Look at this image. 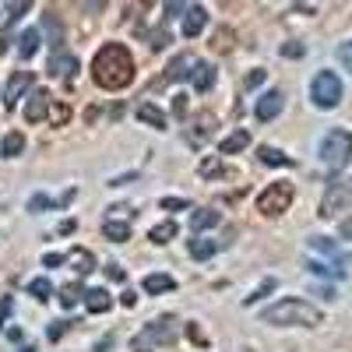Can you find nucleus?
<instances>
[{"instance_id":"1","label":"nucleus","mask_w":352,"mask_h":352,"mask_svg":"<svg viewBox=\"0 0 352 352\" xmlns=\"http://www.w3.org/2000/svg\"><path fill=\"white\" fill-rule=\"evenodd\" d=\"M92 78L96 85H102L106 92H120L134 81V56L124 43H106L96 60H92Z\"/></svg>"},{"instance_id":"2","label":"nucleus","mask_w":352,"mask_h":352,"mask_svg":"<svg viewBox=\"0 0 352 352\" xmlns=\"http://www.w3.org/2000/svg\"><path fill=\"white\" fill-rule=\"evenodd\" d=\"M261 320L264 324H275V328H317V324H324V314L307 300L285 296V300H278L264 310Z\"/></svg>"},{"instance_id":"3","label":"nucleus","mask_w":352,"mask_h":352,"mask_svg":"<svg viewBox=\"0 0 352 352\" xmlns=\"http://www.w3.org/2000/svg\"><path fill=\"white\" fill-rule=\"evenodd\" d=\"M317 155H320V162H324L331 173H342L352 162V134L345 127L328 131L324 138H320V144H317Z\"/></svg>"},{"instance_id":"4","label":"nucleus","mask_w":352,"mask_h":352,"mask_svg":"<svg viewBox=\"0 0 352 352\" xmlns=\"http://www.w3.org/2000/svg\"><path fill=\"white\" fill-rule=\"evenodd\" d=\"M345 96V88H342V78L335 71H317L314 81H310V99L317 109H335Z\"/></svg>"},{"instance_id":"5","label":"nucleus","mask_w":352,"mask_h":352,"mask_svg":"<svg viewBox=\"0 0 352 352\" xmlns=\"http://www.w3.org/2000/svg\"><path fill=\"white\" fill-rule=\"evenodd\" d=\"M342 212H352V180L349 176H335L324 187V197H320V219H335Z\"/></svg>"},{"instance_id":"6","label":"nucleus","mask_w":352,"mask_h":352,"mask_svg":"<svg viewBox=\"0 0 352 352\" xmlns=\"http://www.w3.org/2000/svg\"><path fill=\"white\" fill-rule=\"evenodd\" d=\"M292 197H296L292 184H285V180H275V184H268V187H264V190L257 194V212H261V215H268V219H275V215L289 212Z\"/></svg>"},{"instance_id":"7","label":"nucleus","mask_w":352,"mask_h":352,"mask_svg":"<svg viewBox=\"0 0 352 352\" xmlns=\"http://www.w3.org/2000/svg\"><path fill=\"white\" fill-rule=\"evenodd\" d=\"M173 338H176V320L173 317H159V320H152L148 328L141 331V338H138V345H173Z\"/></svg>"},{"instance_id":"8","label":"nucleus","mask_w":352,"mask_h":352,"mask_svg":"<svg viewBox=\"0 0 352 352\" xmlns=\"http://www.w3.org/2000/svg\"><path fill=\"white\" fill-rule=\"evenodd\" d=\"M25 99H28L25 109H21V113H25V120H28V124H43V120H46V113H50V99H53V96L46 92V88H32V92H28Z\"/></svg>"},{"instance_id":"9","label":"nucleus","mask_w":352,"mask_h":352,"mask_svg":"<svg viewBox=\"0 0 352 352\" xmlns=\"http://www.w3.org/2000/svg\"><path fill=\"white\" fill-rule=\"evenodd\" d=\"M282 106H285V96L278 92V88H268L261 99H257V106H254V116L261 124H268V120H275V116L282 113Z\"/></svg>"},{"instance_id":"10","label":"nucleus","mask_w":352,"mask_h":352,"mask_svg":"<svg viewBox=\"0 0 352 352\" xmlns=\"http://www.w3.org/2000/svg\"><path fill=\"white\" fill-rule=\"evenodd\" d=\"M204 25H208V11H204L201 4H190L187 14H184V36L187 39H197L204 32Z\"/></svg>"},{"instance_id":"11","label":"nucleus","mask_w":352,"mask_h":352,"mask_svg":"<svg viewBox=\"0 0 352 352\" xmlns=\"http://www.w3.org/2000/svg\"><path fill=\"white\" fill-rule=\"evenodd\" d=\"M53 78H71L74 71H78V56L74 53H64V50H56L53 56H50V67H46Z\"/></svg>"},{"instance_id":"12","label":"nucleus","mask_w":352,"mask_h":352,"mask_svg":"<svg viewBox=\"0 0 352 352\" xmlns=\"http://www.w3.org/2000/svg\"><path fill=\"white\" fill-rule=\"evenodd\" d=\"M28 88H32V71H14L11 74V81H8V99H4V106H14L25 92H28Z\"/></svg>"},{"instance_id":"13","label":"nucleus","mask_w":352,"mask_h":352,"mask_svg":"<svg viewBox=\"0 0 352 352\" xmlns=\"http://www.w3.org/2000/svg\"><path fill=\"white\" fill-rule=\"evenodd\" d=\"M39 43H43L39 28H25V32L18 36V56H21V60H32L36 50H39Z\"/></svg>"},{"instance_id":"14","label":"nucleus","mask_w":352,"mask_h":352,"mask_svg":"<svg viewBox=\"0 0 352 352\" xmlns=\"http://www.w3.org/2000/svg\"><path fill=\"white\" fill-rule=\"evenodd\" d=\"M190 85L197 88V92H208V88L215 85V67H212V64H197V60H194V67H190Z\"/></svg>"},{"instance_id":"15","label":"nucleus","mask_w":352,"mask_h":352,"mask_svg":"<svg viewBox=\"0 0 352 352\" xmlns=\"http://www.w3.org/2000/svg\"><path fill=\"white\" fill-rule=\"evenodd\" d=\"M138 120L148 124V127H155V131H166V124H169L166 113H162L159 106H152V102H141V106H138Z\"/></svg>"},{"instance_id":"16","label":"nucleus","mask_w":352,"mask_h":352,"mask_svg":"<svg viewBox=\"0 0 352 352\" xmlns=\"http://www.w3.org/2000/svg\"><path fill=\"white\" fill-rule=\"evenodd\" d=\"M173 289H176V278H173V275H162V272L144 275V292H148V296H159V292H173Z\"/></svg>"},{"instance_id":"17","label":"nucleus","mask_w":352,"mask_h":352,"mask_svg":"<svg viewBox=\"0 0 352 352\" xmlns=\"http://www.w3.org/2000/svg\"><path fill=\"white\" fill-rule=\"evenodd\" d=\"M85 307H88V314H106L113 307V300H109L106 289H88L85 292Z\"/></svg>"},{"instance_id":"18","label":"nucleus","mask_w":352,"mask_h":352,"mask_svg":"<svg viewBox=\"0 0 352 352\" xmlns=\"http://www.w3.org/2000/svg\"><path fill=\"white\" fill-rule=\"evenodd\" d=\"M21 152H25V134H21V131H8L4 141H0V155L14 159V155H21Z\"/></svg>"},{"instance_id":"19","label":"nucleus","mask_w":352,"mask_h":352,"mask_svg":"<svg viewBox=\"0 0 352 352\" xmlns=\"http://www.w3.org/2000/svg\"><path fill=\"white\" fill-rule=\"evenodd\" d=\"M247 144H250V131H232V134L219 144V152H222V155H236V152L247 148Z\"/></svg>"},{"instance_id":"20","label":"nucleus","mask_w":352,"mask_h":352,"mask_svg":"<svg viewBox=\"0 0 352 352\" xmlns=\"http://www.w3.org/2000/svg\"><path fill=\"white\" fill-rule=\"evenodd\" d=\"M43 28H46V43H50L53 53H56V50L64 46V25L56 21V14H46V18H43Z\"/></svg>"},{"instance_id":"21","label":"nucleus","mask_w":352,"mask_h":352,"mask_svg":"<svg viewBox=\"0 0 352 352\" xmlns=\"http://www.w3.org/2000/svg\"><path fill=\"white\" fill-rule=\"evenodd\" d=\"M187 67H194V56H187V53L173 56V64L166 67V81H180V78H190V71H187Z\"/></svg>"},{"instance_id":"22","label":"nucleus","mask_w":352,"mask_h":352,"mask_svg":"<svg viewBox=\"0 0 352 352\" xmlns=\"http://www.w3.org/2000/svg\"><path fill=\"white\" fill-rule=\"evenodd\" d=\"M176 232H180V229H176V222L169 219V222H159V226H152V232H148V240H152L155 247H166L169 240H176Z\"/></svg>"},{"instance_id":"23","label":"nucleus","mask_w":352,"mask_h":352,"mask_svg":"<svg viewBox=\"0 0 352 352\" xmlns=\"http://www.w3.org/2000/svg\"><path fill=\"white\" fill-rule=\"evenodd\" d=\"M219 222H222V215L212 212V208H201V212L190 215V229H194V232H201V229H215Z\"/></svg>"},{"instance_id":"24","label":"nucleus","mask_w":352,"mask_h":352,"mask_svg":"<svg viewBox=\"0 0 352 352\" xmlns=\"http://www.w3.org/2000/svg\"><path fill=\"white\" fill-rule=\"evenodd\" d=\"M102 236L113 240V243H127V240H131V222H113V219H109V222L102 226Z\"/></svg>"},{"instance_id":"25","label":"nucleus","mask_w":352,"mask_h":352,"mask_svg":"<svg viewBox=\"0 0 352 352\" xmlns=\"http://www.w3.org/2000/svg\"><path fill=\"white\" fill-rule=\"evenodd\" d=\"M257 159H261L264 166H292V159H289L285 152L272 148V144H264V148H257Z\"/></svg>"},{"instance_id":"26","label":"nucleus","mask_w":352,"mask_h":352,"mask_svg":"<svg viewBox=\"0 0 352 352\" xmlns=\"http://www.w3.org/2000/svg\"><path fill=\"white\" fill-rule=\"evenodd\" d=\"M187 250H190V257H197V261H208V257L219 250V243H212V240H201V236H197V240H190V247H187Z\"/></svg>"},{"instance_id":"27","label":"nucleus","mask_w":352,"mask_h":352,"mask_svg":"<svg viewBox=\"0 0 352 352\" xmlns=\"http://www.w3.org/2000/svg\"><path fill=\"white\" fill-rule=\"evenodd\" d=\"M71 261L78 264V275H88V272H96V257L88 254L85 247H78V250L71 254Z\"/></svg>"},{"instance_id":"28","label":"nucleus","mask_w":352,"mask_h":352,"mask_svg":"<svg viewBox=\"0 0 352 352\" xmlns=\"http://www.w3.org/2000/svg\"><path fill=\"white\" fill-rule=\"evenodd\" d=\"M81 300H85V289H81L78 282H71V285L60 289V303H64V307H78Z\"/></svg>"},{"instance_id":"29","label":"nucleus","mask_w":352,"mask_h":352,"mask_svg":"<svg viewBox=\"0 0 352 352\" xmlns=\"http://www.w3.org/2000/svg\"><path fill=\"white\" fill-rule=\"evenodd\" d=\"M28 292H32L39 303H46L53 296V285H50V278H32V282H28Z\"/></svg>"},{"instance_id":"30","label":"nucleus","mask_w":352,"mask_h":352,"mask_svg":"<svg viewBox=\"0 0 352 352\" xmlns=\"http://www.w3.org/2000/svg\"><path fill=\"white\" fill-rule=\"evenodd\" d=\"M310 247H314V250H320V254H328V257H335V261H345V257H342V250H338L331 240H324V236H314V240H310Z\"/></svg>"},{"instance_id":"31","label":"nucleus","mask_w":352,"mask_h":352,"mask_svg":"<svg viewBox=\"0 0 352 352\" xmlns=\"http://www.w3.org/2000/svg\"><path fill=\"white\" fill-rule=\"evenodd\" d=\"M212 127H215V116H212V113H204L201 120H197V127H194V134H190V138H194V141H204V138L212 134Z\"/></svg>"},{"instance_id":"32","label":"nucleus","mask_w":352,"mask_h":352,"mask_svg":"<svg viewBox=\"0 0 352 352\" xmlns=\"http://www.w3.org/2000/svg\"><path fill=\"white\" fill-rule=\"evenodd\" d=\"M307 268H310L314 275H331V278H345V272H342V268H331V264H320V261H310Z\"/></svg>"},{"instance_id":"33","label":"nucleus","mask_w":352,"mask_h":352,"mask_svg":"<svg viewBox=\"0 0 352 352\" xmlns=\"http://www.w3.org/2000/svg\"><path fill=\"white\" fill-rule=\"evenodd\" d=\"M268 292H275V278H264V282H261V289H254V296H247V307H250V303H257V300H264Z\"/></svg>"},{"instance_id":"34","label":"nucleus","mask_w":352,"mask_h":352,"mask_svg":"<svg viewBox=\"0 0 352 352\" xmlns=\"http://www.w3.org/2000/svg\"><path fill=\"white\" fill-rule=\"evenodd\" d=\"M159 204H162L166 212H184V208H190V201H187V197H162Z\"/></svg>"},{"instance_id":"35","label":"nucleus","mask_w":352,"mask_h":352,"mask_svg":"<svg viewBox=\"0 0 352 352\" xmlns=\"http://www.w3.org/2000/svg\"><path fill=\"white\" fill-rule=\"evenodd\" d=\"M28 8H32L28 0H14V4H8V8H4V11H8V21H18V18H21Z\"/></svg>"},{"instance_id":"36","label":"nucleus","mask_w":352,"mask_h":352,"mask_svg":"<svg viewBox=\"0 0 352 352\" xmlns=\"http://www.w3.org/2000/svg\"><path fill=\"white\" fill-rule=\"evenodd\" d=\"M201 176H222V162L212 155V159H204L201 162Z\"/></svg>"},{"instance_id":"37","label":"nucleus","mask_w":352,"mask_h":352,"mask_svg":"<svg viewBox=\"0 0 352 352\" xmlns=\"http://www.w3.org/2000/svg\"><path fill=\"white\" fill-rule=\"evenodd\" d=\"M56 201H50V197H43V194H36V197H28V212H43V208H53Z\"/></svg>"},{"instance_id":"38","label":"nucleus","mask_w":352,"mask_h":352,"mask_svg":"<svg viewBox=\"0 0 352 352\" xmlns=\"http://www.w3.org/2000/svg\"><path fill=\"white\" fill-rule=\"evenodd\" d=\"M64 331H67V320H56V324H50L46 338H50V342H60V338H64Z\"/></svg>"},{"instance_id":"39","label":"nucleus","mask_w":352,"mask_h":352,"mask_svg":"<svg viewBox=\"0 0 352 352\" xmlns=\"http://www.w3.org/2000/svg\"><path fill=\"white\" fill-rule=\"evenodd\" d=\"M338 60H342L345 71H352V43H342L338 46Z\"/></svg>"},{"instance_id":"40","label":"nucleus","mask_w":352,"mask_h":352,"mask_svg":"<svg viewBox=\"0 0 352 352\" xmlns=\"http://www.w3.org/2000/svg\"><path fill=\"white\" fill-rule=\"evenodd\" d=\"M303 53H307V50H303L300 43H285V46H282V56H289V60H300Z\"/></svg>"},{"instance_id":"41","label":"nucleus","mask_w":352,"mask_h":352,"mask_svg":"<svg viewBox=\"0 0 352 352\" xmlns=\"http://www.w3.org/2000/svg\"><path fill=\"white\" fill-rule=\"evenodd\" d=\"M338 236H342V240H352V215L338 222Z\"/></svg>"},{"instance_id":"42","label":"nucleus","mask_w":352,"mask_h":352,"mask_svg":"<svg viewBox=\"0 0 352 352\" xmlns=\"http://www.w3.org/2000/svg\"><path fill=\"white\" fill-rule=\"evenodd\" d=\"M64 261H67L64 254H46V257H43V264H46V268H60Z\"/></svg>"},{"instance_id":"43","label":"nucleus","mask_w":352,"mask_h":352,"mask_svg":"<svg viewBox=\"0 0 352 352\" xmlns=\"http://www.w3.org/2000/svg\"><path fill=\"white\" fill-rule=\"evenodd\" d=\"M106 275H109L113 282H124V278H127V272L120 268V264H109V268H106Z\"/></svg>"},{"instance_id":"44","label":"nucleus","mask_w":352,"mask_h":352,"mask_svg":"<svg viewBox=\"0 0 352 352\" xmlns=\"http://www.w3.org/2000/svg\"><path fill=\"white\" fill-rule=\"evenodd\" d=\"M14 310V300L11 296H4V300H0V324H4V320H8V314Z\"/></svg>"},{"instance_id":"45","label":"nucleus","mask_w":352,"mask_h":352,"mask_svg":"<svg viewBox=\"0 0 352 352\" xmlns=\"http://www.w3.org/2000/svg\"><path fill=\"white\" fill-rule=\"evenodd\" d=\"M169 43V36H166V28H159V32H152V50H162Z\"/></svg>"},{"instance_id":"46","label":"nucleus","mask_w":352,"mask_h":352,"mask_svg":"<svg viewBox=\"0 0 352 352\" xmlns=\"http://www.w3.org/2000/svg\"><path fill=\"white\" fill-rule=\"evenodd\" d=\"M187 335H190V342H197V345H208V338L201 335V328H197V324H187Z\"/></svg>"},{"instance_id":"47","label":"nucleus","mask_w":352,"mask_h":352,"mask_svg":"<svg viewBox=\"0 0 352 352\" xmlns=\"http://www.w3.org/2000/svg\"><path fill=\"white\" fill-rule=\"evenodd\" d=\"M173 113H176V116L187 113V96H173Z\"/></svg>"},{"instance_id":"48","label":"nucleus","mask_w":352,"mask_h":352,"mask_svg":"<svg viewBox=\"0 0 352 352\" xmlns=\"http://www.w3.org/2000/svg\"><path fill=\"white\" fill-rule=\"evenodd\" d=\"M120 303H124V307H134V303H138V292H134V289H127L124 296H120Z\"/></svg>"},{"instance_id":"49","label":"nucleus","mask_w":352,"mask_h":352,"mask_svg":"<svg viewBox=\"0 0 352 352\" xmlns=\"http://www.w3.org/2000/svg\"><path fill=\"white\" fill-rule=\"evenodd\" d=\"M261 81H264V71L257 67V71H254V74L247 78V88H254V85H261Z\"/></svg>"},{"instance_id":"50","label":"nucleus","mask_w":352,"mask_h":352,"mask_svg":"<svg viewBox=\"0 0 352 352\" xmlns=\"http://www.w3.org/2000/svg\"><path fill=\"white\" fill-rule=\"evenodd\" d=\"M67 116H71V109H67V106H56V124H64Z\"/></svg>"},{"instance_id":"51","label":"nucleus","mask_w":352,"mask_h":352,"mask_svg":"<svg viewBox=\"0 0 352 352\" xmlns=\"http://www.w3.org/2000/svg\"><path fill=\"white\" fill-rule=\"evenodd\" d=\"M8 46H11V39H8V36H4V32H0V53H4V50H8Z\"/></svg>"}]
</instances>
